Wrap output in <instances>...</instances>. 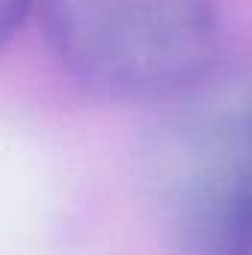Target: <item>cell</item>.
Masks as SVG:
<instances>
[{
  "label": "cell",
  "mask_w": 252,
  "mask_h": 255,
  "mask_svg": "<svg viewBox=\"0 0 252 255\" xmlns=\"http://www.w3.org/2000/svg\"><path fill=\"white\" fill-rule=\"evenodd\" d=\"M214 77L172 98L145 148V184L163 235L184 255H250L247 92Z\"/></svg>",
  "instance_id": "obj_2"
},
{
  "label": "cell",
  "mask_w": 252,
  "mask_h": 255,
  "mask_svg": "<svg viewBox=\"0 0 252 255\" xmlns=\"http://www.w3.org/2000/svg\"><path fill=\"white\" fill-rule=\"evenodd\" d=\"M36 0H0V48L18 33Z\"/></svg>",
  "instance_id": "obj_3"
},
{
  "label": "cell",
  "mask_w": 252,
  "mask_h": 255,
  "mask_svg": "<svg viewBox=\"0 0 252 255\" xmlns=\"http://www.w3.org/2000/svg\"><path fill=\"white\" fill-rule=\"evenodd\" d=\"M57 63L116 101H172L217 74V0H39Z\"/></svg>",
  "instance_id": "obj_1"
}]
</instances>
